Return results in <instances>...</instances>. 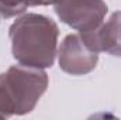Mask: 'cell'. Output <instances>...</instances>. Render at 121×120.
Segmentation results:
<instances>
[{
  "instance_id": "cell-1",
  "label": "cell",
  "mask_w": 121,
  "mask_h": 120,
  "mask_svg": "<svg viewBox=\"0 0 121 120\" xmlns=\"http://www.w3.org/2000/svg\"><path fill=\"white\" fill-rule=\"evenodd\" d=\"M58 26L52 18L37 13L23 14L9 30L13 57L24 66L49 68L58 52Z\"/></svg>"
},
{
  "instance_id": "cell-6",
  "label": "cell",
  "mask_w": 121,
  "mask_h": 120,
  "mask_svg": "<svg viewBox=\"0 0 121 120\" xmlns=\"http://www.w3.org/2000/svg\"><path fill=\"white\" fill-rule=\"evenodd\" d=\"M55 0H0V14L4 18H10L24 13L32 6L54 4Z\"/></svg>"
},
{
  "instance_id": "cell-3",
  "label": "cell",
  "mask_w": 121,
  "mask_h": 120,
  "mask_svg": "<svg viewBox=\"0 0 121 120\" xmlns=\"http://www.w3.org/2000/svg\"><path fill=\"white\" fill-rule=\"evenodd\" d=\"M56 16L79 32H89L97 28L108 11L104 0H55Z\"/></svg>"
},
{
  "instance_id": "cell-7",
  "label": "cell",
  "mask_w": 121,
  "mask_h": 120,
  "mask_svg": "<svg viewBox=\"0 0 121 120\" xmlns=\"http://www.w3.org/2000/svg\"><path fill=\"white\" fill-rule=\"evenodd\" d=\"M0 17H1V14H0Z\"/></svg>"
},
{
  "instance_id": "cell-4",
  "label": "cell",
  "mask_w": 121,
  "mask_h": 120,
  "mask_svg": "<svg viewBox=\"0 0 121 120\" xmlns=\"http://www.w3.org/2000/svg\"><path fill=\"white\" fill-rule=\"evenodd\" d=\"M60 69L70 75H86L99 62V54L86 45L80 34H69L63 38L58 50Z\"/></svg>"
},
{
  "instance_id": "cell-2",
  "label": "cell",
  "mask_w": 121,
  "mask_h": 120,
  "mask_svg": "<svg viewBox=\"0 0 121 120\" xmlns=\"http://www.w3.org/2000/svg\"><path fill=\"white\" fill-rule=\"evenodd\" d=\"M47 88L48 76L42 69L10 66L0 74V117L30 113Z\"/></svg>"
},
{
  "instance_id": "cell-5",
  "label": "cell",
  "mask_w": 121,
  "mask_h": 120,
  "mask_svg": "<svg viewBox=\"0 0 121 120\" xmlns=\"http://www.w3.org/2000/svg\"><path fill=\"white\" fill-rule=\"evenodd\" d=\"M80 35L91 51L121 57V11L113 13L108 20L103 21L97 28L89 32H80Z\"/></svg>"
}]
</instances>
